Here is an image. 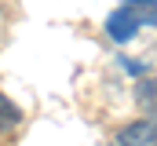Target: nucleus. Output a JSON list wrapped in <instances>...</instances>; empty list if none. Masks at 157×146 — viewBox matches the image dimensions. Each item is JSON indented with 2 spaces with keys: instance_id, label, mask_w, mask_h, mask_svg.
Returning a JSON list of instances; mask_svg holds the SVG:
<instances>
[{
  "instance_id": "obj_1",
  "label": "nucleus",
  "mask_w": 157,
  "mask_h": 146,
  "mask_svg": "<svg viewBox=\"0 0 157 146\" xmlns=\"http://www.w3.org/2000/svg\"><path fill=\"white\" fill-rule=\"evenodd\" d=\"M139 26H143V18L135 15V7H117L113 15H106V36L113 44H128L139 33Z\"/></svg>"
},
{
  "instance_id": "obj_2",
  "label": "nucleus",
  "mask_w": 157,
  "mask_h": 146,
  "mask_svg": "<svg viewBox=\"0 0 157 146\" xmlns=\"http://www.w3.org/2000/svg\"><path fill=\"white\" fill-rule=\"evenodd\" d=\"M117 146H157V121H132L117 132Z\"/></svg>"
},
{
  "instance_id": "obj_3",
  "label": "nucleus",
  "mask_w": 157,
  "mask_h": 146,
  "mask_svg": "<svg viewBox=\"0 0 157 146\" xmlns=\"http://www.w3.org/2000/svg\"><path fill=\"white\" fill-rule=\"evenodd\" d=\"M135 106L143 110L150 121H157V77H143L135 84Z\"/></svg>"
},
{
  "instance_id": "obj_4",
  "label": "nucleus",
  "mask_w": 157,
  "mask_h": 146,
  "mask_svg": "<svg viewBox=\"0 0 157 146\" xmlns=\"http://www.w3.org/2000/svg\"><path fill=\"white\" fill-rule=\"evenodd\" d=\"M18 121H22V110L15 106L7 95H0V135H11L18 128Z\"/></svg>"
},
{
  "instance_id": "obj_5",
  "label": "nucleus",
  "mask_w": 157,
  "mask_h": 146,
  "mask_svg": "<svg viewBox=\"0 0 157 146\" xmlns=\"http://www.w3.org/2000/svg\"><path fill=\"white\" fill-rule=\"evenodd\" d=\"M124 70H132V77H139V73H146V66H143V62H128V59H124Z\"/></svg>"
},
{
  "instance_id": "obj_6",
  "label": "nucleus",
  "mask_w": 157,
  "mask_h": 146,
  "mask_svg": "<svg viewBox=\"0 0 157 146\" xmlns=\"http://www.w3.org/2000/svg\"><path fill=\"white\" fill-rule=\"evenodd\" d=\"M128 7H157V0H124Z\"/></svg>"
},
{
  "instance_id": "obj_7",
  "label": "nucleus",
  "mask_w": 157,
  "mask_h": 146,
  "mask_svg": "<svg viewBox=\"0 0 157 146\" xmlns=\"http://www.w3.org/2000/svg\"><path fill=\"white\" fill-rule=\"evenodd\" d=\"M139 18H143V22H150V26H157V7H150V11H146V15H139Z\"/></svg>"
}]
</instances>
